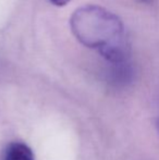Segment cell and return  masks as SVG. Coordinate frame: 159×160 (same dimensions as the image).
<instances>
[{"mask_svg":"<svg viewBox=\"0 0 159 160\" xmlns=\"http://www.w3.org/2000/svg\"><path fill=\"white\" fill-rule=\"evenodd\" d=\"M73 35L87 48L96 49L110 63L129 60L130 44L118 15L99 6H84L70 19Z\"/></svg>","mask_w":159,"mask_h":160,"instance_id":"obj_1","label":"cell"},{"mask_svg":"<svg viewBox=\"0 0 159 160\" xmlns=\"http://www.w3.org/2000/svg\"><path fill=\"white\" fill-rule=\"evenodd\" d=\"M3 160H35V156L26 144L15 142L7 147Z\"/></svg>","mask_w":159,"mask_h":160,"instance_id":"obj_2","label":"cell"},{"mask_svg":"<svg viewBox=\"0 0 159 160\" xmlns=\"http://www.w3.org/2000/svg\"><path fill=\"white\" fill-rule=\"evenodd\" d=\"M111 78L118 84H127L133 78V69L127 61L111 63Z\"/></svg>","mask_w":159,"mask_h":160,"instance_id":"obj_3","label":"cell"},{"mask_svg":"<svg viewBox=\"0 0 159 160\" xmlns=\"http://www.w3.org/2000/svg\"><path fill=\"white\" fill-rule=\"evenodd\" d=\"M53 6H57V7H63L66 4H68L71 0H49Z\"/></svg>","mask_w":159,"mask_h":160,"instance_id":"obj_4","label":"cell"},{"mask_svg":"<svg viewBox=\"0 0 159 160\" xmlns=\"http://www.w3.org/2000/svg\"><path fill=\"white\" fill-rule=\"evenodd\" d=\"M140 2H143V3H152L154 0H138Z\"/></svg>","mask_w":159,"mask_h":160,"instance_id":"obj_5","label":"cell"},{"mask_svg":"<svg viewBox=\"0 0 159 160\" xmlns=\"http://www.w3.org/2000/svg\"><path fill=\"white\" fill-rule=\"evenodd\" d=\"M157 128H158V133H159V120H158V122H157Z\"/></svg>","mask_w":159,"mask_h":160,"instance_id":"obj_6","label":"cell"}]
</instances>
